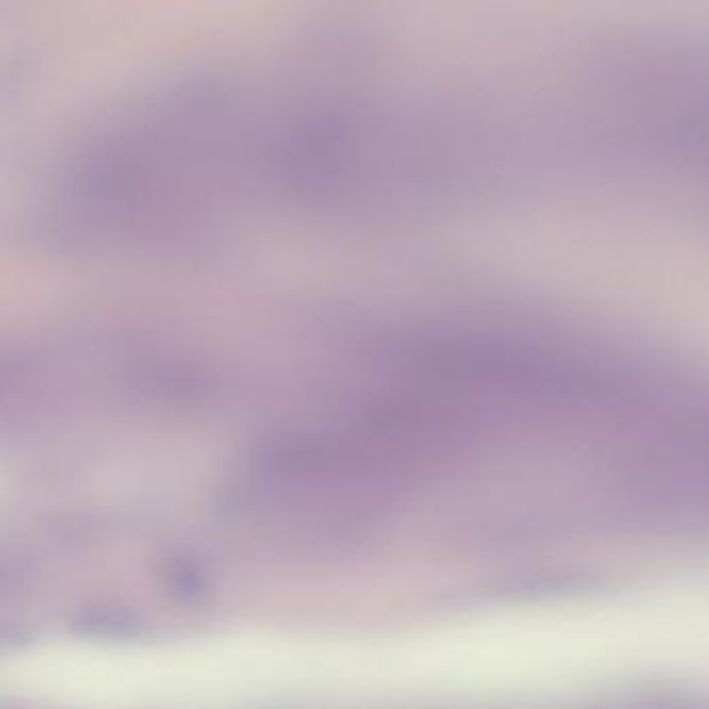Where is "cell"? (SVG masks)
Returning a JSON list of instances; mask_svg holds the SVG:
<instances>
[{
	"label": "cell",
	"instance_id": "cell-1",
	"mask_svg": "<svg viewBox=\"0 0 709 709\" xmlns=\"http://www.w3.org/2000/svg\"><path fill=\"white\" fill-rule=\"evenodd\" d=\"M75 628L82 630L90 637H101V639H137L142 635V625L137 623L132 614H123L115 609H96L82 614L80 620L75 623Z\"/></svg>",
	"mask_w": 709,
	"mask_h": 709
},
{
	"label": "cell",
	"instance_id": "cell-2",
	"mask_svg": "<svg viewBox=\"0 0 709 709\" xmlns=\"http://www.w3.org/2000/svg\"><path fill=\"white\" fill-rule=\"evenodd\" d=\"M32 637L19 628H9V626H0V654L7 649H18L21 643H30Z\"/></svg>",
	"mask_w": 709,
	"mask_h": 709
}]
</instances>
